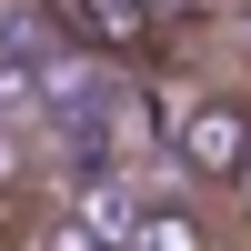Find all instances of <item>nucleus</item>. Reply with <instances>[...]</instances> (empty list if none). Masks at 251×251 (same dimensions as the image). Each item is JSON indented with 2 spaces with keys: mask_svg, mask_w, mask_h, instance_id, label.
<instances>
[{
  "mask_svg": "<svg viewBox=\"0 0 251 251\" xmlns=\"http://www.w3.org/2000/svg\"><path fill=\"white\" fill-rule=\"evenodd\" d=\"M151 10V30H191V20H211V0H141Z\"/></svg>",
  "mask_w": 251,
  "mask_h": 251,
  "instance_id": "39448f33",
  "label": "nucleus"
},
{
  "mask_svg": "<svg viewBox=\"0 0 251 251\" xmlns=\"http://www.w3.org/2000/svg\"><path fill=\"white\" fill-rule=\"evenodd\" d=\"M231 211H241V231H251V171H241V181H231Z\"/></svg>",
  "mask_w": 251,
  "mask_h": 251,
  "instance_id": "423d86ee",
  "label": "nucleus"
},
{
  "mask_svg": "<svg viewBox=\"0 0 251 251\" xmlns=\"http://www.w3.org/2000/svg\"><path fill=\"white\" fill-rule=\"evenodd\" d=\"M161 151L171 171L201 191H231L251 171V91H171V121H161Z\"/></svg>",
  "mask_w": 251,
  "mask_h": 251,
  "instance_id": "f257e3e1",
  "label": "nucleus"
},
{
  "mask_svg": "<svg viewBox=\"0 0 251 251\" xmlns=\"http://www.w3.org/2000/svg\"><path fill=\"white\" fill-rule=\"evenodd\" d=\"M20 251H100V241L80 231L71 211H40V221H30V241H20Z\"/></svg>",
  "mask_w": 251,
  "mask_h": 251,
  "instance_id": "20e7f679",
  "label": "nucleus"
},
{
  "mask_svg": "<svg viewBox=\"0 0 251 251\" xmlns=\"http://www.w3.org/2000/svg\"><path fill=\"white\" fill-rule=\"evenodd\" d=\"M121 251H221V241H211V211L201 201H141Z\"/></svg>",
  "mask_w": 251,
  "mask_h": 251,
  "instance_id": "7ed1b4c3",
  "label": "nucleus"
},
{
  "mask_svg": "<svg viewBox=\"0 0 251 251\" xmlns=\"http://www.w3.org/2000/svg\"><path fill=\"white\" fill-rule=\"evenodd\" d=\"M40 20H50L80 60H141V50L161 40L141 0H40Z\"/></svg>",
  "mask_w": 251,
  "mask_h": 251,
  "instance_id": "f03ea898",
  "label": "nucleus"
}]
</instances>
